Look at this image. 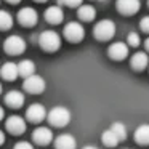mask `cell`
<instances>
[{"mask_svg":"<svg viewBox=\"0 0 149 149\" xmlns=\"http://www.w3.org/2000/svg\"><path fill=\"white\" fill-rule=\"evenodd\" d=\"M93 36L95 39L101 40V42H106V40H111L114 36H116V23L111 19H101L95 24L93 27Z\"/></svg>","mask_w":149,"mask_h":149,"instance_id":"1","label":"cell"},{"mask_svg":"<svg viewBox=\"0 0 149 149\" xmlns=\"http://www.w3.org/2000/svg\"><path fill=\"white\" fill-rule=\"evenodd\" d=\"M36 2H39V3H42V2H47V0H36Z\"/></svg>","mask_w":149,"mask_h":149,"instance_id":"33","label":"cell"},{"mask_svg":"<svg viewBox=\"0 0 149 149\" xmlns=\"http://www.w3.org/2000/svg\"><path fill=\"white\" fill-rule=\"evenodd\" d=\"M39 45L45 52H56L61 47V37L55 31H43L39 37Z\"/></svg>","mask_w":149,"mask_h":149,"instance_id":"2","label":"cell"},{"mask_svg":"<svg viewBox=\"0 0 149 149\" xmlns=\"http://www.w3.org/2000/svg\"><path fill=\"white\" fill-rule=\"evenodd\" d=\"M107 56L114 61H122L128 56V45L123 42H114L107 48Z\"/></svg>","mask_w":149,"mask_h":149,"instance_id":"10","label":"cell"},{"mask_svg":"<svg viewBox=\"0 0 149 149\" xmlns=\"http://www.w3.org/2000/svg\"><path fill=\"white\" fill-rule=\"evenodd\" d=\"M135 139L138 144H149V125L148 123H144V125H139L138 128H136L135 132Z\"/></svg>","mask_w":149,"mask_h":149,"instance_id":"20","label":"cell"},{"mask_svg":"<svg viewBox=\"0 0 149 149\" xmlns=\"http://www.w3.org/2000/svg\"><path fill=\"white\" fill-rule=\"evenodd\" d=\"M139 27H141V31H144L146 34H149V16H144L139 21Z\"/></svg>","mask_w":149,"mask_h":149,"instance_id":"26","label":"cell"},{"mask_svg":"<svg viewBox=\"0 0 149 149\" xmlns=\"http://www.w3.org/2000/svg\"><path fill=\"white\" fill-rule=\"evenodd\" d=\"M5 104L13 109H19L21 106L24 104V95L18 90H11L5 95Z\"/></svg>","mask_w":149,"mask_h":149,"instance_id":"14","label":"cell"},{"mask_svg":"<svg viewBox=\"0 0 149 149\" xmlns=\"http://www.w3.org/2000/svg\"><path fill=\"white\" fill-rule=\"evenodd\" d=\"M48 116L47 114V109H45V106L43 104H40V103H34V104H31L29 107H27V111H26V117H27V120L29 122H32V123H39V122H42L45 117Z\"/></svg>","mask_w":149,"mask_h":149,"instance_id":"9","label":"cell"},{"mask_svg":"<svg viewBox=\"0 0 149 149\" xmlns=\"http://www.w3.org/2000/svg\"><path fill=\"white\" fill-rule=\"evenodd\" d=\"M148 5H149V0H148Z\"/></svg>","mask_w":149,"mask_h":149,"instance_id":"36","label":"cell"},{"mask_svg":"<svg viewBox=\"0 0 149 149\" xmlns=\"http://www.w3.org/2000/svg\"><path fill=\"white\" fill-rule=\"evenodd\" d=\"M111 130L116 133V136L120 139V141H123V139L127 138V127L123 125V123H119V122L112 123V125H111Z\"/></svg>","mask_w":149,"mask_h":149,"instance_id":"23","label":"cell"},{"mask_svg":"<svg viewBox=\"0 0 149 149\" xmlns=\"http://www.w3.org/2000/svg\"><path fill=\"white\" fill-rule=\"evenodd\" d=\"M148 64H149V56H148V53H144V52H138L130 58V66H132L133 71L141 72L148 68Z\"/></svg>","mask_w":149,"mask_h":149,"instance_id":"13","label":"cell"},{"mask_svg":"<svg viewBox=\"0 0 149 149\" xmlns=\"http://www.w3.org/2000/svg\"><path fill=\"white\" fill-rule=\"evenodd\" d=\"M3 50L8 55H21L26 50V42L21 36H10L3 42Z\"/></svg>","mask_w":149,"mask_h":149,"instance_id":"5","label":"cell"},{"mask_svg":"<svg viewBox=\"0 0 149 149\" xmlns=\"http://www.w3.org/2000/svg\"><path fill=\"white\" fill-rule=\"evenodd\" d=\"M18 72H19V75L24 79L34 75L36 74V64H34V61H31V59H23V61H19L18 63Z\"/></svg>","mask_w":149,"mask_h":149,"instance_id":"18","label":"cell"},{"mask_svg":"<svg viewBox=\"0 0 149 149\" xmlns=\"http://www.w3.org/2000/svg\"><path fill=\"white\" fill-rule=\"evenodd\" d=\"M84 149H98V148H96V146H85Z\"/></svg>","mask_w":149,"mask_h":149,"instance_id":"32","label":"cell"},{"mask_svg":"<svg viewBox=\"0 0 149 149\" xmlns=\"http://www.w3.org/2000/svg\"><path fill=\"white\" fill-rule=\"evenodd\" d=\"M3 116H5V112H3V107H0V120L3 119Z\"/></svg>","mask_w":149,"mask_h":149,"instance_id":"30","label":"cell"},{"mask_svg":"<svg viewBox=\"0 0 149 149\" xmlns=\"http://www.w3.org/2000/svg\"><path fill=\"white\" fill-rule=\"evenodd\" d=\"M116 8L120 15L132 16V15H135L139 11L141 2H139V0H116Z\"/></svg>","mask_w":149,"mask_h":149,"instance_id":"8","label":"cell"},{"mask_svg":"<svg viewBox=\"0 0 149 149\" xmlns=\"http://www.w3.org/2000/svg\"><path fill=\"white\" fill-rule=\"evenodd\" d=\"M144 48H146V52L149 53V37L146 39V42H144Z\"/></svg>","mask_w":149,"mask_h":149,"instance_id":"29","label":"cell"},{"mask_svg":"<svg viewBox=\"0 0 149 149\" xmlns=\"http://www.w3.org/2000/svg\"><path fill=\"white\" fill-rule=\"evenodd\" d=\"M127 43H128L130 47H138L139 43H141V37H139V34L130 32L128 37H127Z\"/></svg>","mask_w":149,"mask_h":149,"instance_id":"24","label":"cell"},{"mask_svg":"<svg viewBox=\"0 0 149 149\" xmlns=\"http://www.w3.org/2000/svg\"><path fill=\"white\" fill-rule=\"evenodd\" d=\"M58 3H63V5H66V7L75 8V7H82V0H58Z\"/></svg>","mask_w":149,"mask_h":149,"instance_id":"25","label":"cell"},{"mask_svg":"<svg viewBox=\"0 0 149 149\" xmlns=\"http://www.w3.org/2000/svg\"><path fill=\"white\" fill-rule=\"evenodd\" d=\"M98 2H103V3H104V2H107V0H98Z\"/></svg>","mask_w":149,"mask_h":149,"instance_id":"34","label":"cell"},{"mask_svg":"<svg viewBox=\"0 0 149 149\" xmlns=\"http://www.w3.org/2000/svg\"><path fill=\"white\" fill-rule=\"evenodd\" d=\"M7 2H8V3H19L21 0H7Z\"/></svg>","mask_w":149,"mask_h":149,"instance_id":"31","label":"cell"},{"mask_svg":"<svg viewBox=\"0 0 149 149\" xmlns=\"http://www.w3.org/2000/svg\"><path fill=\"white\" fill-rule=\"evenodd\" d=\"M0 75H2V79H5V80H15V79L19 75V72H18V64H15V63H5L2 68H0Z\"/></svg>","mask_w":149,"mask_h":149,"instance_id":"17","label":"cell"},{"mask_svg":"<svg viewBox=\"0 0 149 149\" xmlns=\"http://www.w3.org/2000/svg\"><path fill=\"white\" fill-rule=\"evenodd\" d=\"M13 26V16L7 10H0V31H8Z\"/></svg>","mask_w":149,"mask_h":149,"instance_id":"22","label":"cell"},{"mask_svg":"<svg viewBox=\"0 0 149 149\" xmlns=\"http://www.w3.org/2000/svg\"><path fill=\"white\" fill-rule=\"evenodd\" d=\"M64 37L69 40V42H72V43L80 42V40L85 37L84 26H82L80 23H77V21H71V23H68L64 26Z\"/></svg>","mask_w":149,"mask_h":149,"instance_id":"4","label":"cell"},{"mask_svg":"<svg viewBox=\"0 0 149 149\" xmlns=\"http://www.w3.org/2000/svg\"><path fill=\"white\" fill-rule=\"evenodd\" d=\"M101 141H103V144L107 146V148H116L120 143V139L116 136V133H114L112 130L107 128V130H104L103 135H101Z\"/></svg>","mask_w":149,"mask_h":149,"instance_id":"21","label":"cell"},{"mask_svg":"<svg viewBox=\"0 0 149 149\" xmlns=\"http://www.w3.org/2000/svg\"><path fill=\"white\" fill-rule=\"evenodd\" d=\"M55 148L56 149H75L77 148V141L72 135H59L58 138L55 139Z\"/></svg>","mask_w":149,"mask_h":149,"instance_id":"16","label":"cell"},{"mask_svg":"<svg viewBox=\"0 0 149 149\" xmlns=\"http://www.w3.org/2000/svg\"><path fill=\"white\" fill-rule=\"evenodd\" d=\"M63 18H64V13H63L61 7H58V5L48 7L45 10V19H47V23H50V24L63 23Z\"/></svg>","mask_w":149,"mask_h":149,"instance_id":"15","label":"cell"},{"mask_svg":"<svg viewBox=\"0 0 149 149\" xmlns=\"http://www.w3.org/2000/svg\"><path fill=\"white\" fill-rule=\"evenodd\" d=\"M45 87H47V84H45V80H43V77H40V75H37V74L24 79V84H23V88L31 95H40L45 90Z\"/></svg>","mask_w":149,"mask_h":149,"instance_id":"6","label":"cell"},{"mask_svg":"<svg viewBox=\"0 0 149 149\" xmlns=\"http://www.w3.org/2000/svg\"><path fill=\"white\" fill-rule=\"evenodd\" d=\"M5 127L11 135H23L26 132V120L19 116H11L7 119Z\"/></svg>","mask_w":149,"mask_h":149,"instance_id":"11","label":"cell"},{"mask_svg":"<svg viewBox=\"0 0 149 149\" xmlns=\"http://www.w3.org/2000/svg\"><path fill=\"white\" fill-rule=\"evenodd\" d=\"M32 139L36 144H40V146H47L53 141V133L50 128L47 127H39V128L34 130L32 133Z\"/></svg>","mask_w":149,"mask_h":149,"instance_id":"12","label":"cell"},{"mask_svg":"<svg viewBox=\"0 0 149 149\" xmlns=\"http://www.w3.org/2000/svg\"><path fill=\"white\" fill-rule=\"evenodd\" d=\"M48 122L53 127H66L71 122V112H69L68 107L64 106H55L47 116Z\"/></svg>","mask_w":149,"mask_h":149,"instance_id":"3","label":"cell"},{"mask_svg":"<svg viewBox=\"0 0 149 149\" xmlns=\"http://www.w3.org/2000/svg\"><path fill=\"white\" fill-rule=\"evenodd\" d=\"M13 149H34V146L31 144V143H27V141H19V143L15 144Z\"/></svg>","mask_w":149,"mask_h":149,"instance_id":"27","label":"cell"},{"mask_svg":"<svg viewBox=\"0 0 149 149\" xmlns=\"http://www.w3.org/2000/svg\"><path fill=\"white\" fill-rule=\"evenodd\" d=\"M3 143H5V133L2 132V130H0V146L3 144Z\"/></svg>","mask_w":149,"mask_h":149,"instance_id":"28","label":"cell"},{"mask_svg":"<svg viewBox=\"0 0 149 149\" xmlns=\"http://www.w3.org/2000/svg\"><path fill=\"white\" fill-rule=\"evenodd\" d=\"M0 93H2V84H0Z\"/></svg>","mask_w":149,"mask_h":149,"instance_id":"35","label":"cell"},{"mask_svg":"<svg viewBox=\"0 0 149 149\" xmlns=\"http://www.w3.org/2000/svg\"><path fill=\"white\" fill-rule=\"evenodd\" d=\"M18 21H19L21 26L24 27H32L37 24V19H39V15H37V11L34 10L32 7H24L21 8L19 11H18Z\"/></svg>","mask_w":149,"mask_h":149,"instance_id":"7","label":"cell"},{"mask_svg":"<svg viewBox=\"0 0 149 149\" xmlns=\"http://www.w3.org/2000/svg\"><path fill=\"white\" fill-rule=\"evenodd\" d=\"M77 16L80 18L82 21L90 23V21H93L95 16H96V10H95L91 5H82V7H79V10H77Z\"/></svg>","mask_w":149,"mask_h":149,"instance_id":"19","label":"cell"}]
</instances>
